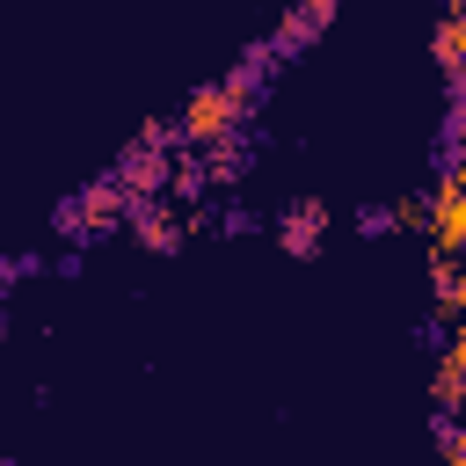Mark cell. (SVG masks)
Returning a JSON list of instances; mask_svg holds the SVG:
<instances>
[{"label":"cell","instance_id":"277c9868","mask_svg":"<svg viewBox=\"0 0 466 466\" xmlns=\"http://www.w3.org/2000/svg\"><path fill=\"white\" fill-rule=\"evenodd\" d=\"M313 233H320V204H306L299 218H284V248H313Z\"/></svg>","mask_w":466,"mask_h":466},{"label":"cell","instance_id":"5b68a950","mask_svg":"<svg viewBox=\"0 0 466 466\" xmlns=\"http://www.w3.org/2000/svg\"><path fill=\"white\" fill-rule=\"evenodd\" d=\"M437 58H444V73L459 66V7H444V22H437Z\"/></svg>","mask_w":466,"mask_h":466},{"label":"cell","instance_id":"6da1fadb","mask_svg":"<svg viewBox=\"0 0 466 466\" xmlns=\"http://www.w3.org/2000/svg\"><path fill=\"white\" fill-rule=\"evenodd\" d=\"M240 109H248V80H218L182 109V138H226L240 124Z\"/></svg>","mask_w":466,"mask_h":466},{"label":"cell","instance_id":"7a4b0ae2","mask_svg":"<svg viewBox=\"0 0 466 466\" xmlns=\"http://www.w3.org/2000/svg\"><path fill=\"white\" fill-rule=\"evenodd\" d=\"M430 233H437V255H459V182H451V175L437 182V218H430Z\"/></svg>","mask_w":466,"mask_h":466},{"label":"cell","instance_id":"3957f363","mask_svg":"<svg viewBox=\"0 0 466 466\" xmlns=\"http://www.w3.org/2000/svg\"><path fill=\"white\" fill-rule=\"evenodd\" d=\"M437 400H444V415L459 408V342H444V364H437Z\"/></svg>","mask_w":466,"mask_h":466}]
</instances>
